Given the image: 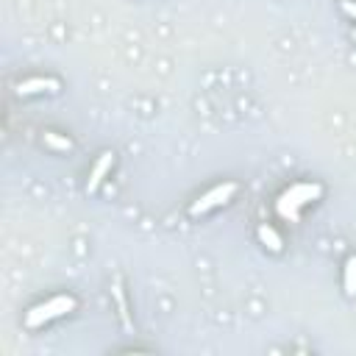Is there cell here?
Here are the masks:
<instances>
[{"instance_id":"cell-10","label":"cell","mask_w":356,"mask_h":356,"mask_svg":"<svg viewBox=\"0 0 356 356\" xmlns=\"http://www.w3.org/2000/svg\"><path fill=\"white\" fill-rule=\"evenodd\" d=\"M350 36H353V39H356V28H353V31H350Z\"/></svg>"},{"instance_id":"cell-4","label":"cell","mask_w":356,"mask_h":356,"mask_svg":"<svg viewBox=\"0 0 356 356\" xmlns=\"http://www.w3.org/2000/svg\"><path fill=\"white\" fill-rule=\"evenodd\" d=\"M14 92L19 97H33V95H58L61 92V78L56 75H33V78H25L14 86Z\"/></svg>"},{"instance_id":"cell-9","label":"cell","mask_w":356,"mask_h":356,"mask_svg":"<svg viewBox=\"0 0 356 356\" xmlns=\"http://www.w3.org/2000/svg\"><path fill=\"white\" fill-rule=\"evenodd\" d=\"M342 11L356 19V3H353V0H342Z\"/></svg>"},{"instance_id":"cell-7","label":"cell","mask_w":356,"mask_h":356,"mask_svg":"<svg viewBox=\"0 0 356 356\" xmlns=\"http://www.w3.org/2000/svg\"><path fill=\"white\" fill-rule=\"evenodd\" d=\"M342 289L348 298H356V253H350L342 264Z\"/></svg>"},{"instance_id":"cell-3","label":"cell","mask_w":356,"mask_h":356,"mask_svg":"<svg viewBox=\"0 0 356 356\" xmlns=\"http://www.w3.org/2000/svg\"><path fill=\"white\" fill-rule=\"evenodd\" d=\"M236 192H239V184H236V181H222V184L206 189L197 200H192L189 209H186V214H189V217H203V214H209V211H214V209L231 203Z\"/></svg>"},{"instance_id":"cell-8","label":"cell","mask_w":356,"mask_h":356,"mask_svg":"<svg viewBox=\"0 0 356 356\" xmlns=\"http://www.w3.org/2000/svg\"><path fill=\"white\" fill-rule=\"evenodd\" d=\"M42 142H44V147H50V150H56V153H67V150H72V147H75V145H72V139H70V136H64V134H58V131H44Z\"/></svg>"},{"instance_id":"cell-6","label":"cell","mask_w":356,"mask_h":356,"mask_svg":"<svg viewBox=\"0 0 356 356\" xmlns=\"http://www.w3.org/2000/svg\"><path fill=\"white\" fill-rule=\"evenodd\" d=\"M256 236H259V242L270 250V253H281L284 250V236L273 228V225H267V222H261L259 228H256Z\"/></svg>"},{"instance_id":"cell-2","label":"cell","mask_w":356,"mask_h":356,"mask_svg":"<svg viewBox=\"0 0 356 356\" xmlns=\"http://www.w3.org/2000/svg\"><path fill=\"white\" fill-rule=\"evenodd\" d=\"M75 309H78V298H75V295H70V292L53 295V298L42 300V303H36V306H31V309L25 312V328H31V331L44 328V325H50L53 320H61V317L72 314Z\"/></svg>"},{"instance_id":"cell-5","label":"cell","mask_w":356,"mask_h":356,"mask_svg":"<svg viewBox=\"0 0 356 356\" xmlns=\"http://www.w3.org/2000/svg\"><path fill=\"white\" fill-rule=\"evenodd\" d=\"M111 167H114V150H103V153L97 156V161L92 164L89 178H86V192H89V195H95V192L103 186V181H106V175L111 172Z\"/></svg>"},{"instance_id":"cell-1","label":"cell","mask_w":356,"mask_h":356,"mask_svg":"<svg viewBox=\"0 0 356 356\" xmlns=\"http://www.w3.org/2000/svg\"><path fill=\"white\" fill-rule=\"evenodd\" d=\"M325 195V186L320 181H298L292 186H286L278 197H275V211L281 220H289V222H298L303 209L323 200Z\"/></svg>"}]
</instances>
